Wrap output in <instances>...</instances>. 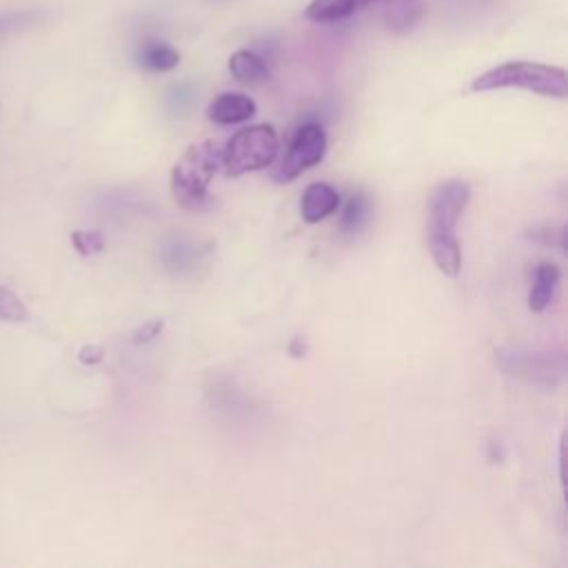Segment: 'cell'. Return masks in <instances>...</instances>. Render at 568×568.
Instances as JSON below:
<instances>
[{"instance_id":"1","label":"cell","mask_w":568,"mask_h":568,"mask_svg":"<svg viewBox=\"0 0 568 568\" xmlns=\"http://www.w3.org/2000/svg\"><path fill=\"white\" fill-rule=\"evenodd\" d=\"M222 166V149L213 140L191 144L171 169V195L191 213L209 204V184Z\"/></svg>"},{"instance_id":"2","label":"cell","mask_w":568,"mask_h":568,"mask_svg":"<svg viewBox=\"0 0 568 568\" xmlns=\"http://www.w3.org/2000/svg\"><path fill=\"white\" fill-rule=\"evenodd\" d=\"M470 89L477 93L497 91V89H524L537 95L564 100L568 95V78H566V71L555 64L510 60L477 75Z\"/></svg>"},{"instance_id":"3","label":"cell","mask_w":568,"mask_h":568,"mask_svg":"<svg viewBox=\"0 0 568 568\" xmlns=\"http://www.w3.org/2000/svg\"><path fill=\"white\" fill-rule=\"evenodd\" d=\"M280 140L271 124L240 129L222 149V169L229 178L262 171L277 160Z\"/></svg>"},{"instance_id":"4","label":"cell","mask_w":568,"mask_h":568,"mask_svg":"<svg viewBox=\"0 0 568 568\" xmlns=\"http://www.w3.org/2000/svg\"><path fill=\"white\" fill-rule=\"evenodd\" d=\"M324 153H326V131H324V126L320 122L302 124L295 131L286 153L277 162H273V171H271L273 182H277V184L293 182L300 173L320 164Z\"/></svg>"},{"instance_id":"5","label":"cell","mask_w":568,"mask_h":568,"mask_svg":"<svg viewBox=\"0 0 568 568\" xmlns=\"http://www.w3.org/2000/svg\"><path fill=\"white\" fill-rule=\"evenodd\" d=\"M470 202L464 180H446L428 197V235H455V226Z\"/></svg>"},{"instance_id":"6","label":"cell","mask_w":568,"mask_h":568,"mask_svg":"<svg viewBox=\"0 0 568 568\" xmlns=\"http://www.w3.org/2000/svg\"><path fill=\"white\" fill-rule=\"evenodd\" d=\"M255 102L244 93H220L206 106V118L215 124H237L255 115Z\"/></svg>"},{"instance_id":"7","label":"cell","mask_w":568,"mask_h":568,"mask_svg":"<svg viewBox=\"0 0 568 568\" xmlns=\"http://www.w3.org/2000/svg\"><path fill=\"white\" fill-rule=\"evenodd\" d=\"M339 206V195L337 191L326 184V182H311L304 193H302V202H300V211L304 222L315 224L324 217H328L331 213H335V209Z\"/></svg>"},{"instance_id":"8","label":"cell","mask_w":568,"mask_h":568,"mask_svg":"<svg viewBox=\"0 0 568 568\" xmlns=\"http://www.w3.org/2000/svg\"><path fill=\"white\" fill-rule=\"evenodd\" d=\"M559 280H561V271L557 264L552 262H539L535 266V275H532V286L528 293V306L535 313H544L559 288Z\"/></svg>"},{"instance_id":"9","label":"cell","mask_w":568,"mask_h":568,"mask_svg":"<svg viewBox=\"0 0 568 568\" xmlns=\"http://www.w3.org/2000/svg\"><path fill=\"white\" fill-rule=\"evenodd\" d=\"M229 71L237 82L251 84V87L264 84L271 75L264 58H260L255 51H248V49H237L229 58Z\"/></svg>"},{"instance_id":"10","label":"cell","mask_w":568,"mask_h":568,"mask_svg":"<svg viewBox=\"0 0 568 568\" xmlns=\"http://www.w3.org/2000/svg\"><path fill=\"white\" fill-rule=\"evenodd\" d=\"M428 251L435 266L448 275L457 277L462 271V244L457 235H428Z\"/></svg>"},{"instance_id":"11","label":"cell","mask_w":568,"mask_h":568,"mask_svg":"<svg viewBox=\"0 0 568 568\" xmlns=\"http://www.w3.org/2000/svg\"><path fill=\"white\" fill-rule=\"evenodd\" d=\"M424 13V0H388L384 7V22L395 33L410 31Z\"/></svg>"},{"instance_id":"12","label":"cell","mask_w":568,"mask_h":568,"mask_svg":"<svg viewBox=\"0 0 568 568\" xmlns=\"http://www.w3.org/2000/svg\"><path fill=\"white\" fill-rule=\"evenodd\" d=\"M138 60H140L142 69L153 71V73H164V71H171V69H175L180 64V53L171 44H166V42L146 40L140 47Z\"/></svg>"},{"instance_id":"13","label":"cell","mask_w":568,"mask_h":568,"mask_svg":"<svg viewBox=\"0 0 568 568\" xmlns=\"http://www.w3.org/2000/svg\"><path fill=\"white\" fill-rule=\"evenodd\" d=\"M357 9V0H311L304 9V18L317 24H328L348 18Z\"/></svg>"},{"instance_id":"14","label":"cell","mask_w":568,"mask_h":568,"mask_svg":"<svg viewBox=\"0 0 568 568\" xmlns=\"http://www.w3.org/2000/svg\"><path fill=\"white\" fill-rule=\"evenodd\" d=\"M371 220V200L364 193H353L339 215V231L342 235H355L359 233L366 222Z\"/></svg>"},{"instance_id":"15","label":"cell","mask_w":568,"mask_h":568,"mask_svg":"<svg viewBox=\"0 0 568 568\" xmlns=\"http://www.w3.org/2000/svg\"><path fill=\"white\" fill-rule=\"evenodd\" d=\"M0 320L2 322H24L27 320L24 302L7 286H0Z\"/></svg>"},{"instance_id":"16","label":"cell","mask_w":568,"mask_h":568,"mask_svg":"<svg viewBox=\"0 0 568 568\" xmlns=\"http://www.w3.org/2000/svg\"><path fill=\"white\" fill-rule=\"evenodd\" d=\"M71 244L82 255H95L104 251V237L100 231H73Z\"/></svg>"},{"instance_id":"17","label":"cell","mask_w":568,"mask_h":568,"mask_svg":"<svg viewBox=\"0 0 568 568\" xmlns=\"http://www.w3.org/2000/svg\"><path fill=\"white\" fill-rule=\"evenodd\" d=\"M162 328H164V322H162V320H149V322H144L142 326H138V328L133 331L131 342H133V344H149V342H153L155 337H160Z\"/></svg>"},{"instance_id":"18","label":"cell","mask_w":568,"mask_h":568,"mask_svg":"<svg viewBox=\"0 0 568 568\" xmlns=\"http://www.w3.org/2000/svg\"><path fill=\"white\" fill-rule=\"evenodd\" d=\"M102 355H104V351L100 346H84L80 351V362L82 364H98V362H102Z\"/></svg>"},{"instance_id":"19","label":"cell","mask_w":568,"mask_h":568,"mask_svg":"<svg viewBox=\"0 0 568 568\" xmlns=\"http://www.w3.org/2000/svg\"><path fill=\"white\" fill-rule=\"evenodd\" d=\"M373 2H379V0H357V7H359V9H364V7L373 4Z\"/></svg>"},{"instance_id":"20","label":"cell","mask_w":568,"mask_h":568,"mask_svg":"<svg viewBox=\"0 0 568 568\" xmlns=\"http://www.w3.org/2000/svg\"><path fill=\"white\" fill-rule=\"evenodd\" d=\"M0 42H2V38H0Z\"/></svg>"}]
</instances>
